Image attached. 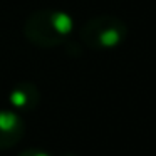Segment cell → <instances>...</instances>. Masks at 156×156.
Here are the masks:
<instances>
[{
  "label": "cell",
  "instance_id": "obj_2",
  "mask_svg": "<svg viewBox=\"0 0 156 156\" xmlns=\"http://www.w3.org/2000/svg\"><path fill=\"white\" fill-rule=\"evenodd\" d=\"M128 35V25L122 19L111 14L91 17L81 27L79 37L92 51H111L121 45Z\"/></svg>",
  "mask_w": 156,
  "mask_h": 156
},
{
  "label": "cell",
  "instance_id": "obj_3",
  "mask_svg": "<svg viewBox=\"0 0 156 156\" xmlns=\"http://www.w3.org/2000/svg\"><path fill=\"white\" fill-rule=\"evenodd\" d=\"M25 133L24 119L10 109L0 111V149H9L19 144Z\"/></svg>",
  "mask_w": 156,
  "mask_h": 156
},
{
  "label": "cell",
  "instance_id": "obj_1",
  "mask_svg": "<svg viewBox=\"0 0 156 156\" xmlns=\"http://www.w3.org/2000/svg\"><path fill=\"white\" fill-rule=\"evenodd\" d=\"M74 20L67 12L42 9L32 12L24 22V37L29 44L41 49L59 47L71 37Z\"/></svg>",
  "mask_w": 156,
  "mask_h": 156
},
{
  "label": "cell",
  "instance_id": "obj_5",
  "mask_svg": "<svg viewBox=\"0 0 156 156\" xmlns=\"http://www.w3.org/2000/svg\"><path fill=\"white\" fill-rule=\"evenodd\" d=\"M19 156H51L45 151H41V149H27V151L20 153Z\"/></svg>",
  "mask_w": 156,
  "mask_h": 156
},
{
  "label": "cell",
  "instance_id": "obj_4",
  "mask_svg": "<svg viewBox=\"0 0 156 156\" xmlns=\"http://www.w3.org/2000/svg\"><path fill=\"white\" fill-rule=\"evenodd\" d=\"M9 101H10L12 108L17 111H32L41 102V92L35 84L24 81L12 87L10 94H9Z\"/></svg>",
  "mask_w": 156,
  "mask_h": 156
}]
</instances>
